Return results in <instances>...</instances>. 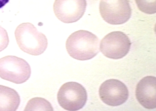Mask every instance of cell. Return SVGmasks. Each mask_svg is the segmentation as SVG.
I'll return each mask as SVG.
<instances>
[{"mask_svg": "<svg viewBox=\"0 0 156 111\" xmlns=\"http://www.w3.org/2000/svg\"><path fill=\"white\" fill-rule=\"evenodd\" d=\"M9 1V0H0V9L5 5Z\"/></svg>", "mask_w": 156, "mask_h": 111, "instance_id": "cell-14", "label": "cell"}, {"mask_svg": "<svg viewBox=\"0 0 156 111\" xmlns=\"http://www.w3.org/2000/svg\"><path fill=\"white\" fill-rule=\"evenodd\" d=\"M9 40L6 30L0 26V52L7 47Z\"/></svg>", "mask_w": 156, "mask_h": 111, "instance_id": "cell-13", "label": "cell"}, {"mask_svg": "<svg viewBox=\"0 0 156 111\" xmlns=\"http://www.w3.org/2000/svg\"><path fill=\"white\" fill-rule=\"evenodd\" d=\"M99 10L103 19L113 25L126 23L132 14L128 0H101Z\"/></svg>", "mask_w": 156, "mask_h": 111, "instance_id": "cell-5", "label": "cell"}, {"mask_svg": "<svg viewBox=\"0 0 156 111\" xmlns=\"http://www.w3.org/2000/svg\"><path fill=\"white\" fill-rule=\"evenodd\" d=\"M101 100L106 105L115 107L124 103L129 93L127 87L119 80H108L102 84L99 89Z\"/></svg>", "mask_w": 156, "mask_h": 111, "instance_id": "cell-8", "label": "cell"}, {"mask_svg": "<svg viewBox=\"0 0 156 111\" xmlns=\"http://www.w3.org/2000/svg\"><path fill=\"white\" fill-rule=\"evenodd\" d=\"M20 102V97L16 90L0 85V111H16Z\"/></svg>", "mask_w": 156, "mask_h": 111, "instance_id": "cell-10", "label": "cell"}, {"mask_svg": "<svg viewBox=\"0 0 156 111\" xmlns=\"http://www.w3.org/2000/svg\"><path fill=\"white\" fill-rule=\"evenodd\" d=\"M25 111H53L51 104L45 99L41 97L32 99L27 102Z\"/></svg>", "mask_w": 156, "mask_h": 111, "instance_id": "cell-11", "label": "cell"}, {"mask_svg": "<svg viewBox=\"0 0 156 111\" xmlns=\"http://www.w3.org/2000/svg\"><path fill=\"white\" fill-rule=\"evenodd\" d=\"M99 39L88 31H77L67 39L66 47L70 56L83 61L93 58L99 53Z\"/></svg>", "mask_w": 156, "mask_h": 111, "instance_id": "cell-1", "label": "cell"}, {"mask_svg": "<svg viewBox=\"0 0 156 111\" xmlns=\"http://www.w3.org/2000/svg\"><path fill=\"white\" fill-rule=\"evenodd\" d=\"M135 95L139 103L148 109L156 107V78L148 76L142 79L137 85Z\"/></svg>", "mask_w": 156, "mask_h": 111, "instance_id": "cell-9", "label": "cell"}, {"mask_svg": "<svg viewBox=\"0 0 156 111\" xmlns=\"http://www.w3.org/2000/svg\"><path fill=\"white\" fill-rule=\"evenodd\" d=\"M86 0H55V15L63 23H74L83 16L86 9Z\"/></svg>", "mask_w": 156, "mask_h": 111, "instance_id": "cell-7", "label": "cell"}, {"mask_svg": "<svg viewBox=\"0 0 156 111\" xmlns=\"http://www.w3.org/2000/svg\"><path fill=\"white\" fill-rule=\"evenodd\" d=\"M15 35L19 47L27 54L38 56L47 49L48 42L46 36L39 32L32 23L20 25L15 30Z\"/></svg>", "mask_w": 156, "mask_h": 111, "instance_id": "cell-2", "label": "cell"}, {"mask_svg": "<svg viewBox=\"0 0 156 111\" xmlns=\"http://www.w3.org/2000/svg\"><path fill=\"white\" fill-rule=\"evenodd\" d=\"M31 73L30 67L24 59L8 56L0 59V78L20 84L25 82Z\"/></svg>", "mask_w": 156, "mask_h": 111, "instance_id": "cell-3", "label": "cell"}, {"mask_svg": "<svg viewBox=\"0 0 156 111\" xmlns=\"http://www.w3.org/2000/svg\"><path fill=\"white\" fill-rule=\"evenodd\" d=\"M135 1L140 11L147 14L151 15L156 13V0H135Z\"/></svg>", "mask_w": 156, "mask_h": 111, "instance_id": "cell-12", "label": "cell"}, {"mask_svg": "<svg viewBox=\"0 0 156 111\" xmlns=\"http://www.w3.org/2000/svg\"><path fill=\"white\" fill-rule=\"evenodd\" d=\"M131 43L123 32L115 31L108 34L100 42L101 52L106 57L113 59L122 58L129 53Z\"/></svg>", "mask_w": 156, "mask_h": 111, "instance_id": "cell-6", "label": "cell"}, {"mask_svg": "<svg viewBox=\"0 0 156 111\" xmlns=\"http://www.w3.org/2000/svg\"><path fill=\"white\" fill-rule=\"evenodd\" d=\"M88 99L84 87L75 82L65 83L60 88L57 95L59 105L65 110L75 111L84 106Z\"/></svg>", "mask_w": 156, "mask_h": 111, "instance_id": "cell-4", "label": "cell"}]
</instances>
